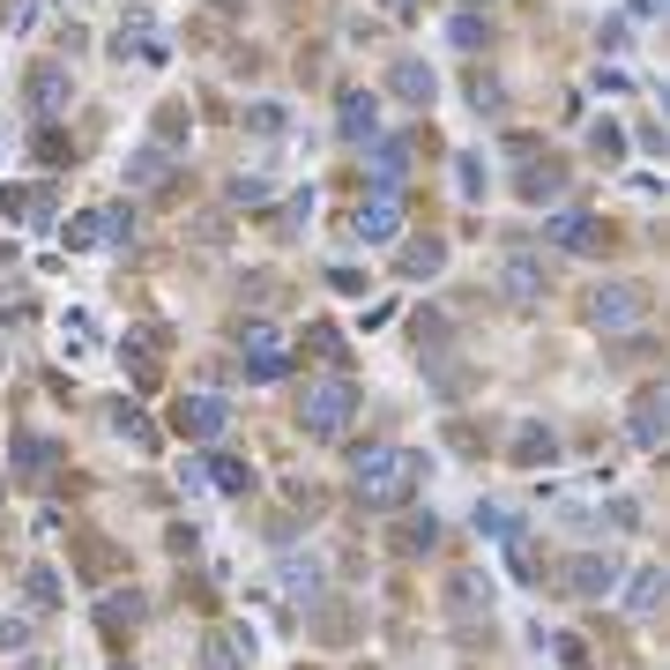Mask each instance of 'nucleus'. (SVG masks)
I'll list each match as a JSON object with an SVG mask.
<instances>
[{
	"mask_svg": "<svg viewBox=\"0 0 670 670\" xmlns=\"http://www.w3.org/2000/svg\"><path fill=\"white\" fill-rule=\"evenodd\" d=\"M261 201H269V179H261V172L231 179V209H261Z\"/></svg>",
	"mask_w": 670,
	"mask_h": 670,
	"instance_id": "31",
	"label": "nucleus"
},
{
	"mask_svg": "<svg viewBox=\"0 0 670 670\" xmlns=\"http://www.w3.org/2000/svg\"><path fill=\"white\" fill-rule=\"evenodd\" d=\"M470 104H477V112H499V104H507V90H499L492 74L477 68V74H470Z\"/></svg>",
	"mask_w": 670,
	"mask_h": 670,
	"instance_id": "33",
	"label": "nucleus"
},
{
	"mask_svg": "<svg viewBox=\"0 0 670 670\" xmlns=\"http://www.w3.org/2000/svg\"><path fill=\"white\" fill-rule=\"evenodd\" d=\"M366 179H372V194H402V179H410V134H372Z\"/></svg>",
	"mask_w": 670,
	"mask_h": 670,
	"instance_id": "8",
	"label": "nucleus"
},
{
	"mask_svg": "<svg viewBox=\"0 0 670 670\" xmlns=\"http://www.w3.org/2000/svg\"><path fill=\"white\" fill-rule=\"evenodd\" d=\"M336 134H343V142H372V134H380V98L350 82L343 98H336Z\"/></svg>",
	"mask_w": 670,
	"mask_h": 670,
	"instance_id": "10",
	"label": "nucleus"
},
{
	"mask_svg": "<svg viewBox=\"0 0 670 670\" xmlns=\"http://www.w3.org/2000/svg\"><path fill=\"white\" fill-rule=\"evenodd\" d=\"M217 8H223V16H239V8H247V0H217Z\"/></svg>",
	"mask_w": 670,
	"mask_h": 670,
	"instance_id": "42",
	"label": "nucleus"
},
{
	"mask_svg": "<svg viewBox=\"0 0 670 670\" xmlns=\"http://www.w3.org/2000/svg\"><path fill=\"white\" fill-rule=\"evenodd\" d=\"M358 410H366L358 380H350V372H328V380H313V388H306V402H298V424H306V440H343Z\"/></svg>",
	"mask_w": 670,
	"mask_h": 670,
	"instance_id": "2",
	"label": "nucleus"
},
{
	"mask_svg": "<svg viewBox=\"0 0 670 670\" xmlns=\"http://www.w3.org/2000/svg\"><path fill=\"white\" fill-rule=\"evenodd\" d=\"M656 8H663V0H633V16H656Z\"/></svg>",
	"mask_w": 670,
	"mask_h": 670,
	"instance_id": "41",
	"label": "nucleus"
},
{
	"mask_svg": "<svg viewBox=\"0 0 670 670\" xmlns=\"http://www.w3.org/2000/svg\"><path fill=\"white\" fill-rule=\"evenodd\" d=\"M589 149H596V157H626V134H619V127H611V120H603V127H596V134H589Z\"/></svg>",
	"mask_w": 670,
	"mask_h": 670,
	"instance_id": "38",
	"label": "nucleus"
},
{
	"mask_svg": "<svg viewBox=\"0 0 670 670\" xmlns=\"http://www.w3.org/2000/svg\"><path fill=\"white\" fill-rule=\"evenodd\" d=\"M447 38H454L462 52H484V38H492V30L477 23V16H454V30H447Z\"/></svg>",
	"mask_w": 670,
	"mask_h": 670,
	"instance_id": "34",
	"label": "nucleus"
},
{
	"mask_svg": "<svg viewBox=\"0 0 670 670\" xmlns=\"http://www.w3.org/2000/svg\"><path fill=\"white\" fill-rule=\"evenodd\" d=\"M164 172H172V149L164 142H142L127 157V187H164Z\"/></svg>",
	"mask_w": 670,
	"mask_h": 670,
	"instance_id": "18",
	"label": "nucleus"
},
{
	"mask_svg": "<svg viewBox=\"0 0 670 670\" xmlns=\"http://www.w3.org/2000/svg\"><path fill=\"white\" fill-rule=\"evenodd\" d=\"M499 298H507V306H544L551 298V269L544 261H537V253H507V261H499Z\"/></svg>",
	"mask_w": 670,
	"mask_h": 670,
	"instance_id": "7",
	"label": "nucleus"
},
{
	"mask_svg": "<svg viewBox=\"0 0 670 670\" xmlns=\"http://www.w3.org/2000/svg\"><path fill=\"white\" fill-rule=\"evenodd\" d=\"M648 321V291L641 283H596L589 291V328H603V336H626V328Z\"/></svg>",
	"mask_w": 670,
	"mask_h": 670,
	"instance_id": "5",
	"label": "nucleus"
},
{
	"mask_svg": "<svg viewBox=\"0 0 670 670\" xmlns=\"http://www.w3.org/2000/svg\"><path fill=\"white\" fill-rule=\"evenodd\" d=\"M239 366H247L253 388H269V380H283V372H291V350H247Z\"/></svg>",
	"mask_w": 670,
	"mask_h": 670,
	"instance_id": "24",
	"label": "nucleus"
},
{
	"mask_svg": "<svg viewBox=\"0 0 670 670\" xmlns=\"http://www.w3.org/2000/svg\"><path fill=\"white\" fill-rule=\"evenodd\" d=\"M23 104L38 112V120H60L74 104V74H68V60H30V74H23Z\"/></svg>",
	"mask_w": 670,
	"mask_h": 670,
	"instance_id": "6",
	"label": "nucleus"
},
{
	"mask_svg": "<svg viewBox=\"0 0 670 670\" xmlns=\"http://www.w3.org/2000/svg\"><path fill=\"white\" fill-rule=\"evenodd\" d=\"M68 247H74V253H90V247H104V223H98V209H82V217L68 223Z\"/></svg>",
	"mask_w": 670,
	"mask_h": 670,
	"instance_id": "29",
	"label": "nucleus"
},
{
	"mask_svg": "<svg viewBox=\"0 0 670 670\" xmlns=\"http://www.w3.org/2000/svg\"><path fill=\"white\" fill-rule=\"evenodd\" d=\"M477 529H492V544H507V537H521V514L507 499H484V507H477Z\"/></svg>",
	"mask_w": 670,
	"mask_h": 670,
	"instance_id": "26",
	"label": "nucleus"
},
{
	"mask_svg": "<svg viewBox=\"0 0 670 670\" xmlns=\"http://www.w3.org/2000/svg\"><path fill=\"white\" fill-rule=\"evenodd\" d=\"M551 648H559V663H567V670H589V648L573 641V633H559V641H551Z\"/></svg>",
	"mask_w": 670,
	"mask_h": 670,
	"instance_id": "39",
	"label": "nucleus"
},
{
	"mask_svg": "<svg viewBox=\"0 0 670 670\" xmlns=\"http://www.w3.org/2000/svg\"><path fill=\"white\" fill-rule=\"evenodd\" d=\"M172 432L194 447H217L223 432H231V402L217 396V388H201V396H179L172 402Z\"/></svg>",
	"mask_w": 670,
	"mask_h": 670,
	"instance_id": "4",
	"label": "nucleus"
},
{
	"mask_svg": "<svg viewBox=\"0 0 670 670\" xmlns=\"http://www.w3.org/2000/svg\"><path fill=\"white\" fill-rule=\"evenodd\" d=\"M447 596H454V619L470 626L477 611H484V619H492V589H484V581H477V573H454V581H447Z\"/></svg>",
	"mask_w": 670,
	"mask_h": 670,
	"instance_id": "20",
	"label": "nucleus"
},
{
	"mask_svg": "<svg viewBox=\"0 0 670 670\" xmlns=\"http://www.w3.org/2000/svg\"><path fill=\"white\" fill-rule=\"evenodd\" d=\"M470 8H484V0H470Z\"/></svg>",
	"mask_w": 670,
	"mask_h": 670,
	"instance_id": "45",
	"label": "nucleus"
},
{
	"mask_svg": "<svg viewBox=\"0 0 670 670\" xmlns=\"http://www.w3.org/2000/svg\"><path fill=\"white\" fill-rule=\"evenodd\" d=\"M454 187H462V201H484L492 172H484V157H477V149H462V157H454Z\"/></svg>",
	"mask_w": 670,
	"mask_h": 670,
	"instance_id": "25",
	"label": "nucleus"
},
{
	"mask_svg": "<svg viewBox=\"0 0 670 670\" xmlns=\"http://www.w3.org/2000/svg\"><path fill=\"white\" fill-rule=\"evenodd\" d=\"M544 239H551V247H567V253H596V247H611V231H603L596 217H581V209L551 217V223H544Z\"/></svg>",
	"mask_w": 670,
	"mask_h": 670,
	"instance_id": "13",
	"label": "nucleus"
},
{
	"mask_svg": "<svg viewBox=\"0 0 670 670\" xmlns=\"http://www.w3.org/2000/svg\"><path fill=\"white\" fill-rule=\"evenodd\" d=\"M551 589L573 596V603H603V596L619 589V567H611L603 551H573V559H559V567H551Z\"/></svg>",
	"mask_w": 670,
	"mask_h": 670,
	"instance_id": "3",
	"label": "nucleus"
},
{
	"mask_svg": "<svg viewBox=\"0 0 670 670\" xmlns=\"http://www.w3.org/2000/svg\"><path fill=\"white\" fill-rule=\"evenodd\" d=\"M201 663H209V670H239V663H253V633H247V626H217V633L201 641Z\"/></svg>",
	"mask_w": 670,
	"mask_h": 670,
	"instance_id": "15",
	"label": "nucleus"
},
{
	"mask_svg": "<svg viewBox=\"0 0 670 670\" xmlns=\"http://www.w3.org/2000/svg\"><path fill=\"white\" fill-rule=\"evenodd\" d=\"M396 544H402V551H432V544H440V521H432V514H424V521H402Z\"/></svg>",
	"mask_w": 670,
	"mask_h": 670,
	"instance_id": "32",
	"label": "nucleus"
},
{
	"mask_svg": "<svg viewBox=\"0 0 670 670\" xmlns=\"http://www.w3.org/2000/svg\"><path fill=\"white\" fill-rule=\"evenodd\" d=\"M388 90H396L410 112H424V104L440 98V74H432V60H396V68H388Z\"/></svg>",
	"mask_w": 670,
	"mask_h": 670,
	"instance_id": "12",
	"label": "nucleus"
},
{
	"mask_svg": "<svg viewBox=\"0 0 670 670\" xmlns=\"http://www.w3.org/2000/svg\"><path fill=\"white\" fill-rule=\"evenodd\" d=\"M283 596H291V603H313V596H321V567H313V559H283Z\"/></svg>",
	"mask_w": 670,
	"mask_h": 670,
	"instance_id": "21",
	"label": "nucleus"
},
{
	"mask_svg": "<svg viewBox=\"0 0 670 670\" xmlns=\"http://www.w3.org/2000/svg\"><path fill=\"white\" fill-rule=\"evenodd\" d=\"M23 596H30V611H60V573L52 567H23Z\"/></svg>",
	"mask_w": 670,
	"mask_h": 670,
	"instance_id": "22",
	"label": "nucleus"
},
{
	"mask_svg": "<svg viewBox=\"0 0 670 670\" xmlns=\"http://www.w3.org/2000/svg\"><path fill=\"white\" fill-rule=\"evenodd\" d=\"M663 424H670V396H663V388H641V396H633V410H626L633 447H641V454H663Z\"/></svg>",
	"mask_w": 670,
	"mask_h": 670,
	"instance_id": "9",
	"label": "nucleus"
},
{
	"mask_svg": "<svg viewBox=\"0 0 670 670\" xmlns=\"http://www.w3.org/2000/svg\"><path fill=\"white\" fill-rule=\"evenodd\" d=\"M380 8H388V16H418L424 0H380Z\"/></svg>",
	"mask_w": 670,
	"mask_h": 670,
	"instance_id": "40",
	"label": "nucleus"
},
{
	"mask_svg": "<svg viewBox=\"0 0 670 670\" xmlns=\"http://www.w3.org/2000/svg\"><path fill=\"white\" fill-rule=\"evenodd\" d=\"M418 477H432V462H424L418 447H366L358 470H350V492H358L366 514H396L402 499L418 492Z\"/></svg>",
	"mask_w": 670,
	"mask_h": 670,
	"instance_id": "1",
	"label": "nucleus"
},
{
	"mask_svg": "<svg viewBox=\"0 0 670 670\" xmlns=\"http://www.w3.org/2000/svg\"><path fill=\"white\" fill-rule=\"evenodd\" d=\"M134 619H142V596H134V589H127V603H120V596L104 603V626H134Z\"/></svg>",
	"mask_w": 670,
	"mask_h": 670,
	"instance_id": "37",
	"label": "nucleus"
},
{
	"mask_svg": "<svg viewBox=\"0 0 670 670\" xmlns=\"http://www.w3.org/2000/svg\"><path fill=\"white\" fill-rule=\"evenodd\" d=\"M112 670H134V663H112Z\"/></svg>",
	"mask_w": 670,
	"mask_h": 670,
	"instance_id": "44",
	"label": "nucleus"
},
{
	"mask_svg": "<svg viewBox=\"0 0 670 670\" xmlns=\"http://www.w3.org/2000/svg\"><path fill=\"white\" fill-rule=\"evenodd\" d=\"M358 239H366V247L402 239V194H366L358 201Z\"/></svg>",
	"mask_w": 670,
	"mask_h": 670,
	"instance_id": "11",
	"label": "nucleus"
},
{
	"mask_svg": "<svg viewBox=\"0 0 670 670\" xmlns=\"http://www.w3.org/2000/svg\"><path fill=\"white\" fill-rule=\"evenodd\" d=\"M396 269L410 276V283H424V276H440V269H447V239H410V247L396 253Z\"/></svg>",
	"mask_w": 670,
	"mask_h": 670,
	"instance_id": "17",
	"label": "nucleus"
},
{
	"mask_svg": "<svg viewBox=\"0 0 670 670\" xmlns=\"http://www.w3.org/2000/svg\"><path fill=\"white\" fill-rule=\"evenodd\" d=\"M30 641H38V633H30V619H0V656H23Z\"/></svg>",
	"mask_w": 670,
	"mask_h": 670,
	"instance_id": "36",
	"label": "nucleus"
},
{
	"mask_svg": "<svg viewBox=\"0 0 670 670\" xmlns=\"http://www.w3.org/2000/svg\"><path fill=\"white\" fill-rule=\"evenodd\" d=\"M514 194L529 201V209H551V201L567 194V172H559V164H529V172L514 179Z\"/></svg>",
	"mask_w": 670,
	"mask_h": 670,
	"instance_id": "16",
	"label": "nucleus"
},
{
	"mask_svg": "<svg viewBox=\"0 0 670 670\" xmlns=\"http://www.w3.org/2000/svg\"><path fill=\"white\" fill-rule=\"evenodd\" d=\"M247 127H253V134H283V127H291V112H283L276 98H261V104H247Z\"/></svg>",
	"mask_w": 670,
	"mask_h": 670,
	"instance_id": "28",
	"label": "nucleus"
},
{
	"mask_svg": "<svg viewBox=\"0 0 670 670\" xmlns=\"http://www.w3.org/2000/svg\"><path fill=\"white\" fill-rule=\"evenodd\" d=\"M239 350H283V336H276V321H239Z\"/></svg>",
	"mask_w": 670,
	"mask_h": 670,
	"instance_id": "30",
	"label": "nucleus"
},
{
	"mask_svg": "<svg viewBox=\"0 0 670 670\" xmlns=\"http://www.w3.org/2000/svg\"><path fill=\"white\" fill-rule=\"evenodd\" d=\"M112 432H120L127 447H142V454H149V447H157V432H149V418H142V410H134V402H112Z\"/></svg>",
	"mask_w": 670,
	"mask_h": 670,
	"instance_id": "23",
	"label": "nucleus"
},
{
	"mask_svg": "<svg viewBox=\"0 0 670 670\" xmlns=\"http://www.w3.org/2000/svg\"><path fill=\"white\" fill-rule=\"evenodd\" d=\"M98 223H104V239H134V209H127V201L98 209Z\"/></svg>",
	"mask_w": 670,
	"mask_h": 670,
	"instance_id": "35",
	"label": "nucleus"
},
{
	"mask_svg": "<svg viewBox=\"0 0 670 670\" xmlns=\"http://www.w3.org/2000/svg\"><path fill=\"white\" fill-rule=\"evenodd\" d=\"M52 462H60V447H52L46 432H16V440H8V477H46Z\"/></svg>",
	"mask_w": 670,
	"mask_h": 670,
	"instance_id": "14",
	"label": "nucleus"
},
{
	"mask_svg": "<svg viewBox=\"0 0 670 670\" xmlns=\"http://www.w3.org/2000/svg\"><path fill=\"white\" fill-rule=\"evenodd\" d=\"M0 499H8V477H0Z\"/></svg>",
	"mask_w": 670,
	"mask_h": 670,
	"instance_id": "43",
	"label": "nucleus"
},
{
	"mask_svg": "<svg viewBox=\"0 0 670 670\" xmlns=\"http://www.w3.org/2000/svg\"><path fill=\"white\" fill-rule=\"evenodd\" d=\"M626 611H633V619H656V611H663V567H641L626 581Z\"/></svg>",
	"mask_w": 670,
	"mask_h": 670,
	"instance_id": "19",
	"label": "nucleus"
},
{
	"mask_svg": "<svg viewBox=\"0 0 670 670\" xmlns=\"http://www.w3.org/2000/svg\"><path fill=\"white\" fill-rule=\"evenodd\" d=\"M551 454H559V440H551L544 424H521V440H514V462H521V470H529V462H551Z\"/></svg>",
	"mask_w": 670,
	"mask_h": 670,
	"instance_id": "27",
	"label": "nucleus"
}]
</instances>
